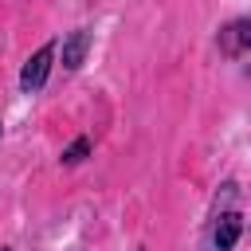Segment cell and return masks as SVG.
<instances>
[{
  "label": "cell",
  "instance_id": "6da1fadb",
  "mask_svg": "<svg viewBox=\"0 0 251 251\" xmlns=\"http://www.w3.org/2000/svg\"><path fill=\"white\" fill-rule=\"evenodd\" d=\"M51 59H55V43H43V47L24 63V71H20V90H24V94L43 90V82H47V75H51Z\"/></svg>",
  "mask_w": 251,
  "mask_h": 251
},
{
  "label": "cell",
  "instance_id": "7a4b0ae2",
  "mask_svg": "<svg viewBox=\"0 0 251 251\" xmlns=\"http://www.w3.org/2000/svg\"><path fill=\"white\" fill-rule=\"evenodd\" d=\"M220 47H224L227 55H243V51H251V20L243 16V20L224 24V31H220Z\"/></svg>",
  "mask_w": 251,
  "mask_h": 251
},
{
  "label": "cell",
  "instance_id": "3957f363",
  "mask_svg": "<svg viewBox=\"0 0 251 251\" xmlns=\"http://www.w3.org/2000/svg\"><path fill=\"white\" fill-rule=\"evenodd\" d=\"M86 51H90V27H75L63 39V67L67 71H78L86 63Z\"/></svg>",
  "mask_w": 251,
  "mask_h": 251
},
{
  "label": "cell",
  "instance_id": "277c9868",
  "mask_svg": "<svg viewBox=\"0 0 251 251\" xmlns=\"http://www.w3.org/2000/svg\"><path fill=\"white\" fill-rule=\"evenodd\" d=\"M239 231H243L239 212H220V220H216V227H212V243H216V251H231L235 239H239Z\"/></svg>",
  "mask_w": 251,
  "mask_h": 251
},
{
  "label": "cell",
  "instance_id": "5b68a950",
  "mask_svg": "<svg viewBox=\"0 0 251 251\" xmlns=\"http://www.w3.org/2000/svg\"><path fill=\"white\" fill-rule=\"evenodd\" d=\"M86 153H90V137H75V141L63 149V165H78Z\"/></svg>",
  "mask_w": 251,
  "mask_h": 251
},
{
  "label": "cell",
  "instance_id": "8992f818",
  "mask_svg": "<svg viewBox=\"0 0 251 251\" xmlns=\"http://www.w3.org/2000/svg\"><path fill=\"white\" fill-rule=\"evenodd\" d=\"M0 251H12V247H0Z\"/></svg>",
  "mask_w": 251,
  "mask_h": 251
}]
</instances>
